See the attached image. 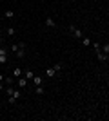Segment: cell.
I'll return each mask as SVG.
<instances>
[{"instance_id":"1","label":"cell","mask_w":109,"mask_h":121,"mask_svg":"<svg viewBox=\"0 0 109 121\" xmlns=\"http://www.w3.org/2000/svg\"><path fill=\"white\" fill-rule=\"evenodd\" d=\"M95 49H96V58H98V61H102V63H107L109 56L104 54V52L100 51V45H98V43H95Z\"/></svg>"},{"instance_id":"2","label":"cell","mask_w":109,"mask_h":121,"mask_svg":"<svg viewBox=\"0 0 109 121\" xmlns=\"http://www.w3.org/2000/svg\"><path fill=\"white\" fill-rule=\"evenodd\" d=\"M69 35L73 36V38H76V40H80V38H82V31L78 29V27H75V25H69Z\"/></svg>"},{"instance_id":"3","label":"cell","mask_w":109,"mask_h":121,"mask_svg":"<svg viewBox=\"0 0 109 121\" xmlns=\"http://www.w3.org/2000/svg\"><path fill=\"white\" fill-rule=\"evenodd\" d=\"M0 63H2V65L7 63V49H5V47H0Z\"/></svg>"},{"instance_id":"4","label":"cell","mask_w":109,"mask_h":121,"mask_svg":"<svg viewBox=\"0 0 109 121\" xmlns=\"http://www.w3.org/2000/svg\"><path fill=\"white\" fill-rule=\"evenodd\" d=\"M18 49H26V43L24 42H18V43H11V51L15 52V51H18Z\"/></svg>"},{"instance_id":"5","label":"cell","mask_w":109,"mask_h":121,"mask_svg":"<svg viewBox=\"0 0 109 121\" xmlns=\"http://www.w3.org/2000/svg\"><path fill=\"white\" fill-rule=\"evenodd\" d=\"M46 25H47V27H51V29H53V27H57V22L53 20L51 16H47V18H46Z\"/></svg>"},{"instance_id":"6","label":"cell","mask_w":109,"mask_h":121,"mask_svg":"<svg viewBox=\"0 0 109 121\" xmlns=\"http://www.w3.org/2000/svg\"><path fill=\"white\" fill-rule=\"evenodd\" d=\"M22 74H24V71H22L20 67H16V69H13V78H20Z\"/></svg>"},{"instance_id":"7","label":"cell","mask_w":109,"mask_h":121,"mask_svg":"<svg viewBox=\"0 0 109 121\" xmlns=\"http://www.w3.org/2000/svg\"><path fill=\"white\" fill-rule=\"evenodd\" d=\"M22 76H24V78H26V80L29 81V80H31V78H33V76H35V74H33V71H29V69H26V71H24V74H22Z\"/></svg>"},{"instance_id":"8","label":"cell","mask_w":109,"mask_h":121,"mask_svg":"<svg viewBox=\"0 0 109 121\" xmlns=\"http://www.w3.org/2000/svg\"><path fill=\"white\" fill-rule=\"evenodd\" d=\"M31 81H33V83H35V85H42V76H33V78H31Z\"/></svg>"},{"instance_id":"9","label":"cell","mask_w":109,"mask_h":121,"mask_svg":"<svg viewBox=\"0 0 109 121\" xmlns=\"http://www.w3.org/2000/svg\"><path fill=\"white\" fill-rule=\"evenodd\" d=\"M80 42H82V45H84V47H87V45H91V40H89L87 36H82V38H80Z\"/></svg>"},{"instance_id":"10","label":"cell","mask_w":109,"mask_h":121,"mask_svg":"<svg viewBox=\"0 0 109 121\" xmlns=\"http://www.w3.org/2000/svg\"><path fill=\"white\" fill-rule=\"evenodd\" d=\"M46 76H47V78H55V76H57L55 69H53V67H51V69H47V71H46Z\"/></svg>"},{"instance_id":"11","label":"cell","mask_w":109,"mask_h":121,"mask_svg":"<svg viewBox=\"0 0 109 121\" xmlns=\"http://www.w3.org/2000/svg\"><path fill=\"white\" fill-rule=\"evenodd\" d=\"M16 80H18V87H27V80H26V78H22V76H20V78H16Z\"/></svg>"},{"instance_id":"12","label":"cell","mask_w":109,"mask_h":121,"mask_svg":"<svg viewBox=\"0 0 109 121\" xmlns=\"http://www.w3.org/2000/svg\"><path fill=\"white\" fill-rule=\"evenodd\" d=\"M15 52H16V58H26V49H18Z\"/></svg>"},{"instance_id":"13","label":"cell","mask_w":109,"mask_h":121,"mask_svg":"<svg viewBox=\"0 0 109 121\" xmlns=\"http://www.w3.org/2000/svg\"><path fill=\"white\" fill-rule=\"evenodd\" d=\"M100 51L104 52V54L109 56V43H104V45H100Z\"/></svg>"},{"instance_id":"14","label":"cell","mask_w":109,"mask_h":121,"mask_svg":"<svg viewBox=\"0 0 109 121\" xmlns=\"http://www.w3.org/2000/svg\"><path fill=\"white\" fill-rule=\"evenodd\" d=\"M4 81H5V85H13V83H15V78H13V76H7V78H4Z\"/></svg>"},{"instance_id":"15","label":"cell","mask_w":109,"mask_h":121,"mask_svg":"<svg viewBox=\"0 0 109 121\" xmlns=\"http://www.w3.org/2000/svg\"><path fill=\"white\" fill-rule=\"evenodd\" d=\"M5 35L7 36H15V27H7V29H5Z\"/></svg>"},{"instance_id":"16","label":"cell","mask_w":109,"mask_h":121,"mask_svg":"<svg viewBox=\"0 0 109 121\" xmlns=\"http://www.w3.org/2000/svg\"><path fill=\"white\" fill-rule=\"evenodd\" d=\"M4 16H5V18H13V16H15V13H13L11 9H7V11L4 13Z\"/></svg>"},{"instance_id":"17","label":"cell","mask_w":109,"mask_h":121,"mask_svg":"<svg viewBox=\"0 0 109 121\" xmlns=\"http://www.w3.org/2000/svg\"><path fill=\"white\" fill-rule=\"evenodd\" d=\"M16 101H18V99H16L15 96H9V98H7V103H9V105H15Z\"/></svg>"},{"instance_id":"18","label":"cell","mask_w":109,"mask_h":121,"mask_svg":"<svg viewBox=\"0 0 109 121\" xmlns=\"http://www.w3.org/2000/svg\"><path fill=\"white\" fill-rule=\"evenodd\" d=\"M53 69H55V72L58 74V72L62 71V63H55V67H53Z\"/></svg>"},{"instance_id":"19","label":"cell","mask_w":109,"mask_h":121,"mask_svg":"<svg viewBox=\"0 0 109 121\" xmlns=\"http://www.w3.org/2000/svg\"><path fill=\"white\" fill-rule=\"evenodd\" d=\"M36 94H38V96H42V94H44V89H42L40 85H36Z\"/></svg>"},{"instance_id":"20","label":"cell","mask_w":109,"mask_h":121,"mask_svg":"<svg viewBox=\"0 0 109 121\" xmlns=\"http://www.w3.org/2000/svg\"><path fill=\"white\" fill-rule=\"evenodd\" d=\"M0 81H4V74L2 72H0Z\"/></svg>"},{"instance_id":"21","label":"cell","mask_w":109,"mask_h":121,"mask_svg":"<svg viewBox=\"0 0 109 121\" xmlns=\"http://www.w3.org/2000/svg\"><path fill=\"white\" fill-rule=\"evenodd\" d=\"M2 89H4V85H2V81H0V91H2Z\"/></svg>"},{"instance_id":"22","label":"cell","mask_w":109,"mask_h":121,"mask_svg":"<svg viewBox=\"0 0 109 121\" xmlns=\"http://www.w3.org/2000/svg\"><path fill=\"white\" fill-rule=\"evenodd\" d=\"M2 42H4V38H2V35H0V43H2Z\"/></svg>"}]
</instances>
